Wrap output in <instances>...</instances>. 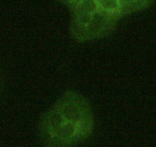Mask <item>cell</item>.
Wrapping results in <instances>:
<instances>
[{
	"label": "cell",
	"mask_w": 156,
	"mask_h": 147,
	"mask_svg": "<svg viewBox=\"0 0 156 147\" xmlns=\"http://www.w3.org/2000/svg\"><path fill=\"white\" fill-rule=\"evenodd\" d=\"M53 107L62 113L66 121L93 132L94 116L91 104L81 93L68 90L56 101Z\"/></svg>",
	"instance_id": "6da1fadb"
},
{
	"label": "cell",
	"mask_w": 156,
	"mask_h": 147,
	"mask_svg": "<svg viewBox=\"0 0 156 147\" xmlns=\"http://www.w3.org/2000/svg\"><path fill=\"white\" fill-rule=\"evenodd\" d=\"M120 18L110 15L108 12L100 10L94 12L91 20L84 32L80 42L91 41L104 38L114 31Z\"/></svg>",
	"instance_id": "7a4b0ae2"
},
{
	"label": "cell",
	"mask_w": 156,
	"mask_h": 147,
	"mask_svg": "<svg viewBox=\"0 0 156 147\" xmlns=\"http://www.w3.org/2000/svg\"><path fill=\"white\" fill-rule=\"evenodd\" d=\"M73 15L79 14H94L99 10L97 0H78L69 6Z\"/></svg>",
	"instance_id": "3957f363"
},
{
	"label": "cell",
	"mask_w": 156,
	"mask_h": 147,
	"mask_svg": "<svg viewBox=\"0 0 156 147\" xmlns=\"http://www.w3.org/2000/svg\"><path fill=\"white\" fill-rule=\"evenodd\" d=\"M97 2L100 10L120 18L123 15V8L120 0H97Z\"/></svg>",
	"instance_id": "277c9868"
},
{
	"label": "cell",
	"mask_w": 156,
	"mask_h": 147,
	"mask_svg": "<svg viewBox=\"0 0 156 147\" xmlns=\"http://www.w3.org/2000/svg\"><path fill=\"white\" fill-rule=\"evenodd\" d=\"M133 12L146 9L151 6L152 0H131Z\"/></svg>",
	"instance_id": "5b68a950"
},
{
	"label": "cell",
	"mask_w": 156,
	"mask_h": 147,
	"mask_svg": "<svg viewBox=\"0 0 156 147\" xmlns=\"http://www.w3.org/2000/svg\"><path fill=\"white\" fill-rule=\"evenodd\" d=\"M59 2H60L63 3V4H66L68 5V6H69L70 3H71L72 0H58Z\"/></svg>",
	"instance_id": "8992f818"
}]
</instances>
